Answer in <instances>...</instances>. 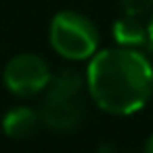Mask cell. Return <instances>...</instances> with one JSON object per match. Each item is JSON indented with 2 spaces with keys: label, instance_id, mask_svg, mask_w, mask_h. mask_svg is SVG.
<instances>
[{
  "label": "cell",
  "instance_id": "6da1fadb",
  "mask_svg": "<svg viewBox=\"0 0 153 153\" xmlns=\"http://www.w3.org/2000/svg\"><path fill=\"white\" fill-rule=\"evenodd\" d=\"M86 90L109 115H132L153 97V63L138 48L97 51L86 69Z\"/></svg>",
  "mask_w": 153,
  "mask_h": 153
},
{
  "label": "cell",
  "instance_id": "7a4b0ae2",
  "mask_svg": "<svg viewBox=\"0 0 153 153\" xmlns=\"http://www.w3.org/2000/svg\"><path fill=\"white\" fill-rule=\"evenodd\" d=\"M48 40L57 55L69 61H86L99 51L101 34L94 21L78 11H61L53 17Z\"/></svg>",
  "mask_w": 153,
  "mask_h": 153
},
{
  "label": "cell",
  "instance_id": "3957f363",
  "mask_svg": "<svg viewBox=\"0 0 153 153\" xmlns=\"http://www.w3.org/2000/svg\"><path fill=\"white\" fill-rule=\"evenodd\" d=\"M53 74L46 59L34 53H21L13 57L2 71V82L7 90L19 99H32L44 92Z\"/></svg>",
  "mask_w": 153,
  "mask_h": 153
},
{
  "label": "cell",
  "instance_id": "277c9868",
  "mask_svg": "<svg viewBox=\"0 0 153 153\" xmlns=\"http://www.w3.org/2000/svg\"><path fill=\"white\" fill-rule=\"evenodd\" d=\"M84 117V103L80 97H63L46 92L40 105V120L44 126L57 132L76 130Z\"/></svg>",
  "mask_w": 153,
  "mask_h": 153
},
{
  "label": "cell",
  "instance_id": "5b68a950",
  "mask_svg": "<svg viewBox=\"0 0 153 153\" xmlns=\"http://www.w3.org/2000/svg\"><path fill=\"white\" fill-rule=\"evenodd\" d=\"M42 124L40 120V111L32 109V107H13L11 111H7V115L2 117V130L9 138H30L36 134L38 126Z\"/></svg>",
  "mask_w": 153,
  "mask_h": 153
},
{
  "label": "cell",
  "instance_id": "8992f818",
  "mask_svg": "<svg viewBox=\"0 0 153 153\" xmlns=\"http://www.w3.org/2000/svg\"><path fill=\"white\" fill-rule=\"evenodd\" d=\"M113 40L117 46H126V48H145L147 40H149V32H147V23L143 21V17H134V15H126L120 17L113 27H111Z\"/></svg>",
  "mask_w": 153,
  "mask_h": 153
},
{
  "label": "cell",
  "instance_id": "52a82bcc",
  "mask_svg": "<svg viewBox=\"0 0 153 153\" xmlns=\"http://www.w3.org/2000/svg\"><path fill=\"white\" fill-rule=\"evenodd\" d=\"M84 88H86V76H82L74 67H65L51 78L46 92L63 94V97H80Z\"/></svg>",
  "mask_w": 153,
  "mask_h": 153
},
{
  "label": "cell",
  "instance_id": "ba28073f",
  "mask_svg": "<svg viewBox=\"0 0 153 153\" xmlns=\"http://www.w3.org/2000/svg\"><path fill=\"white\" fill-rule=\"evenodd\" d=\"M120 4L126 15H134V17H145L151 15L153 11V0H120Z\"/></svg>",
  "mask_w": 153,
  "mask_h": 153
},
{
  "label": "cell",
  "instance_id": "9c48e42d",
  "mask_svg": "<svg viewBox=\"0 0 153 153\" xmlns=\"http://www.w3.org/2000/svg\"><path fill=\"white\" fill-rule=\"evenodd\" d=\"M147 32H149V40H147V51L153 55V11H151V17H149V21H147Z\"/></svg>",
  "mask_w": 153,
  "mask_h": 153
},
{
  "label": "cell",
  "instance_id": "30bf717a",
  "mask_svg": "<svg viewBox=\"0 0 153 153\" xmlns=\"http://www.w3.org/2000/svg\"><path fill=\"white\" fill-rule=\"evenodd\" d=\"M143 153H153V134L147 138V143H145V149H143Z\"/></svg>",
  "mask_w": 153,
  "mask_h": 153
},
{
  "label": "cell",
  "instance_id": "8fae6325",
  "mask_svg": "<svg viewBox=\"0 0 153 153\" xmlns=\"http://www.w3.org/2000/svg\"><path fill=\"white\" fill-rule=\"evenodd\" d=\"M99 153H117V151H115L111 145H105V147H101V151H99Z\"/></svg>",
  "mask_w": 153,
  "mask_h": 153
}]
</instances>
